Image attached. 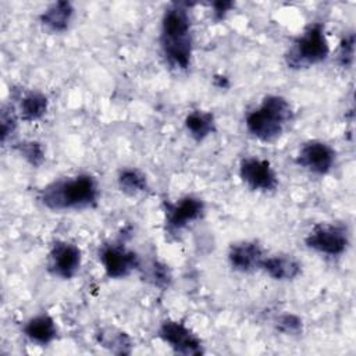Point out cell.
Segmentation results:
<instances>
[{"instance_id": "1", "label": "cell", "mask_w": 356, "mask_h": 356, "mask_svg": "<svg viewBox=\"0 0 356 356\" xmlns=\"http://www.w3.org/2000/svg\"><path fill=\"white\" fill-rule=\"evenodd\" d=\"M188 3H171L165 7L160 24V49L170 68L185 71L192 61L193 35Z\"/></svg>"}, {"instance_id": "2", "label": "cell", "mask_w": 356, "mask_h": 356, "mask_svg": "<svg viewBox=\"0 0 356 356\" xmlns=\"http://www.w3.org/2000/svg\"><path fill=\"white\" fill-rule=\"evenodd\" d=\"M100 188L97 179L86 172L51 181L39 192V202L54 213L79 211L97 204Z\"/></svg>"}, {"instance_id": "3", "label": "cell", "mask_w": 356, "mask_h": 356, "mask_svg": "<svg viewBox=\"0 0 356 356\" xmlns=\"http://www.w3.org/2000/svg\"><path fill=\"white\" fill-rule=\"evenodd\" d=\"M295 117L289 100L281 95H267L245 117L246 131L257 140L273 143L282 136Z\"/></svg>"}, {"instance_id": "4", "label": "cell", "mask_w": 356, "mask_h": 356, "mask_svg": "<svg viewBox=\"0 0 356 356\" xmlns=\"http://www.w3.org/2000/svg\"><path fill=\"white\" fill-rule=\"evenodd\" d=\"M328 56L330 43L325 26L321 22H312L289 44L284 60L289 70L300 71L325 61Z\"/></svg>"}, {"instance_id": "5", "label": "cell", "mask_w": 356, "mask_h": 356, "mask_svg": "<svg viewBox=\"0 0 356 356\" xmlns=\"http://www.w3.org/2000/svg\"><path fill=\"white\" fill-rule=\"evenodd\" d=\"M206 213L204 200L196 195H185L174 202H163L164 228L168 235L177 236Z\"/></svg>"}, {"instance_id": "6", "label": "cell", "mask_w": 356, "mask_h": 356, "mask_svg": "<svg viewBox=\"0 0 356 356\" xmlns=\"http://www.w3.org/2000/svg\"><path fill=\"white\" fill-rule=\"evenodd\" d=\"M349 232L346 227L332 222L316 224L305 236V245L320 254L338 257L349 248Z\"/></svg>"}, {"instance_id": "7", "label": "cell", "mask_w": 356, "mask_h": 356, "mask_svg": "<svg viewBox=\"0 0 356 356\" xmlns=\"http://www.w3.org/2000/svg\"><path fill=\"white\" fill-rule=\"evenodd\" d=\"M157 337L178 355L199 356L204 353L202 339L182 321L163 320L157 328Z\"/></svg>"}, {"instance_id": "8", "label": "cell", "mask_w": 356, "mask_h": 356, "mask_svg": "<svg viewBox=\"0 0 356 356\" xmlns=\"http://www.w3.org/2000/svg\"><path fill=\"white\" fill-rule=\"evenodd\" d=\"M100 264L108 278L121 280L129 277L142 266L140 257L136 252L128 249L124 243H106L99 250Z\"/></svg>"}, {"instance_id": "9", "label": "cell", "mask_w": 356, "mask_h": 356, "mask_svg": "<svg viewBox=\"0 0 356 356\" xmlns=\"http://www.w3.org/2000/svg\"><path fill=\"white\" fill-rule=\"evenodd\" d=\"M295 163L309 174L323 177L330 174L335 167L337 152L327 142L312 139L302 143L295 157Z\"/></svg>"}, {"instance_id": "10", "label": "cell", "mask_w": 356, "mask_h": 356, "mask_svg": "<svg viewBox=\"0 0 356 356\" xmlns=\"http://www.w3.org/2000/svg\"><path fill=\"white\" fill-rule=\"evenodd\" d=\"M47 271L57 278L71 280L74 278L82 266V252L78 245L70 241L53 242L47 253Z\"/></svg>"}, {"instance_id": "11", "label": "cell", "mask_w": 356, "mask_h": 356, "mask_svg": "<svg viewBox=\"0 0 356 356\" xmlns=\"http://www.w3.org/2000/svg\"><path fill=\"white\" fill-rule=\"evenodd\" d=\"M239 178L241 181L254 192H274L278 186V175L266 159L260 157H245L239 163Z\"/></svg>"}, {"instance_id": "12", "label": "cell", "mask_w": 356, "mask_h": 356, "mask_svg": "<svg viewBox=\"0 0 356 356\" xmlns=\"http://www.w3.org/2000/svg\"><path fill=\"white\" fill-rule=\"evenodd\" d=\"M264 252L257 241H238L229 245L227 260L229 267L238 273H253L260 270Z\"/></svg>"}, {"instance_id": "13", "label": "cell", "mask_w": 356, "mask_h": 356, "mask_svg": "<svg viewBox=\"0 0 356 356\" xmlns=\"http://www.w3.org/2000/svg\"><path fill=\"white\" fill-rule=\"evenodd\" d=\"M22 332L31 343L49 346L58 337V327L50 314L39 313L25 321Z\"/></svg>"}, {"instance_id": "14", "label": "cell", "mask_w": 356, "mask_h": 356, "mask_svg": "<svg viewBox=\"0 0 356 356\" xmlns=\"http://www.w3.org/2000/svg\"><path fill=\"white\" fill-rule=\"evenodd\" d=\"M74 6L71 1L58 0L49 4L39 15V22L50 33H63L68 31L74 18Z\"/></svg>"}, {"instance_id": "15", "label": "cell", "mask_w": 356, "mask_h": 356, "mask_svg": "<svg viewBox=\"0 0 356 356\" xmlns=\"http://www.w3.org/2000/svg\"><path fill=\"white\" fill-rule=\"evenodd\" d=\"M260 270L264 271L271 280L292 281L300 275L302 264L291 254H273L264 256Z\"/></svg>"}, {"instance_id": "16", "label": "cell", "mask_w": 356, "mask_h": 356, "mask_svg": "<svg viewBox=\"0 0 356 356\" xmlns=\"http://www.w3.org/2000/svg\"><path fill=\"white\" fill-rule=\"evenodd\" d=\"M184 125L189 136L195 142H203L206 138L216 132V117L211 111L193 110L186 114Z\"/></svg>"}, {"instance_id": "17", "label": "cell", "mask_w": 356, "mask_h": 356, "mask_svg": "<svg viewBox=\"0 0 356 356\" xmlns=\"http://www.w3.org/2000/svg\"><path fill=\"white\" fill-rule=\"evenodd\" d=\"M95 338L102 348L110 350L111 353L129 355L132 350L134 343L131 337L125 331L118 330L115 327L107 325L99 328L95 334Z\"/></svg>"}, {"instance_id": "18", "label": "cell", "mask_w": 356, "mask_h": 356, "mask_svg": "<svg viewBox=\"0 0 356 356\" xmlns=\"http://www.w3.org/2000/svg\"><path fill=\"white\" fill-rule=\"evenodd\" d=\"M49 108V99L39 90L25 92L19 97L18 117L26 122H35L40 120Z\"/></svg>"}, {"instance_id": "19", "label": "cell", "mask_w": 356, "mask_h": 356, "mask_svg": "<svg viewBox=\"0 0 356 356\" xmlns=\"http://www.w3.org/2000/svg\"><path fill=\"white\" fill-rule=\"evenodd\" d=\"M118 189L127 196H138L149 191V181L143 171L136 167H124L117 175Z\"/></svg>"}, {"instance_id": "20", "label": "cell", "mask_w": 356, "mask_h": 356, "mask_svg": "<svg viewBox=\"0 0 356 356\" xmlns=\"http://www.w3.org/2000/svg\"><path fill=\"white\" fill-rule=\"evenodd\" d=\"M145 277L153 286H156L159 289H167L172 281V274H171L168 266L159 260H152L146 266Z\"/></svg>"}, {"instance_id": "21", "label": "cell", "mask_w": 356, "mask_h": 356, "mask_svg": "<svg viewBox=\"0 0 356 356\" xmlns=\"http://www.w3.org/2000/svg\"><path fill=\"white\" fill-rule=\"evenodd\" d=\"M14 149L18 154L32 167L38 168L44 161V149L43 145L38 140H22L14 145Z\"/></svg>"}, {"instance_id": "22", "label": "cell", "mask_w": 356, "mask_h": 356, "mask_svg": "<svg viewBox=\"0 0 356 356\" xmlns=\"http://www.w3.org/2000/svg\"><path fill=\"white\" fill-rule=\"evenodd\" d=\"M274 327L278 332L289 337H296L303 332V321L293 313L280 314L274 321Z\"/></svg>"}, {"instance_id": "23", "label": "cell", "mask_w": 356, "mask_h": 356, "mask_svg": "<svg viewBox=\"0 0 356 356\" xmlns=\"http://www.w3.org/2000/svg\"><path fill=\"white\" fill-rule=\"evenodd\" d=\"M18 114L14 111L13 106H3L0 113V139L6 145L7 140L14 135L18 125Z\"/></svg>"}, {"instance_id": "24", "label": "cell", "mask_w": 356, "mask_h": 356, "mask_svg": "<svg viewBox=\"0 0 356 356\" xmlns=\"http://www.w3.org/2000/svg\"><path fill=\"white\" fill-rule=\"evenodd\" d=\"M355 60V33H346L338 46L337 50V63L342 68H350Z\"/></svg>"}, {"instance_id": "25", "label": "cell", "mask_w": 356, "mask_h": 356, "mask_svg": "<svg viewBox=\"0 0 356 356\" xmlns=\"http://www.w3.org/2000/svg\"><path fill=\"white\" fill-rule=\"evenodd\" d=\"M211 15L214 21H222L227 14L235 7L234 1H227V0H220V1H213L211 4Z\"/></svg>"}, {"instance_id": "26", "label": "cell", "mask_w": 356, "mask_h": 356, "mask_svg": "<svg viewBox=\"0 0 356 356\" xmlns=\"http://www.w3.org/2000/svg\"><path fill=\"white\" fill-rule=\"evenodd\" d=\"M218 81V83H216V86H218L220 89L221 88H228V79L225 78V76H221V75H217V76H214V82H217Z\"/></svg>"}]
</instances>
